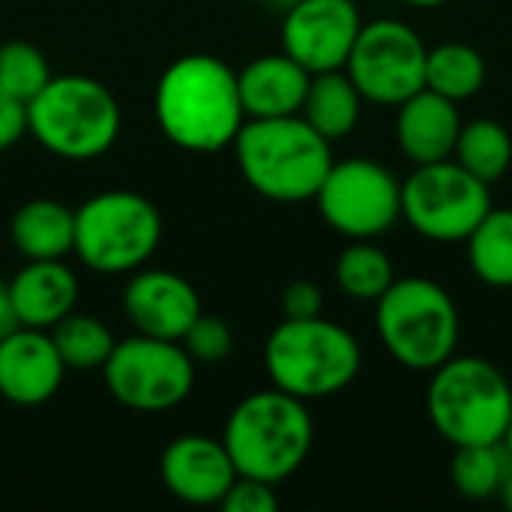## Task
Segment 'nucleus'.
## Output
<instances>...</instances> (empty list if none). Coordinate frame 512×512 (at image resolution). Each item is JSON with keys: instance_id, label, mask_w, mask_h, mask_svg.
Instances as JSON below:
<instances>
[{"instance_id": "nucleus-1", "label": "nucleus", "mask_w": 512, "mask_h": 512, "mask_svg": "<svg viewBox=\"0 0 512 512\" xmlns=\"http://www.w3.org/2000/svg\"><path fill=\"white\" fill-rule=\"evenodd\" d=\"M153 114L174 147L189 153L225 150L246 123L237 72L213 54H183L159 75Z\"/></svg>"}, {"instance_id": "nucleus-2", "label": "nucleus", "mask_w": 512, "mask_h": 512, "mask_svg": "<svg viewBox=\"0 0 512 512\" xmlns=\"http://www.w3.org/2000/svg\"><path fill=\"white\" fill-rule=\"evenodd\" d=\"M231 147L243 180L276 204L312 201L336 162L330 141L300 114L249 117Z\"/></svg>"}, {"instance_id": "nucleus-3", "label": "nucleus", "mask_w": 512, "mask_h": 512, "mask_svg": "<svg viewBox=\"0 0 512 512\" xmlns=\"http://www.w3.org/2000/svg\"><path fill=\"white\" fill-rule=\"evenodd\" d=\"M306 405L309 402L270 387L246 396L228 414L222 444L240 477L279 486L303 468L315 441Z\"/></svg>"}, {"instance_id": "nucleus-4", "label": "nucleus", "mask_w": 512, "mask_h": 512, "mask_svg": "<svg viewBox=\"0 0 512 512\" xmlns=\"http://www.w3.org/2000/svg\"><path fill=\"white\" fill-rule=\"evenodd\" d=\"M264 366L276 390L303 402L330 399L354 384L363 351L342 324L318 318H285L264 345Z\"/></svg>"}, {"instance_id": "nucleus-5", "label": "nucleus", "mask_w": 512, "mask_h": 512, "mask_svg": "<svg viewBox=\"0 0 512 512\" xmlns=\"http://www.w3.org/2000/svg\"><path fill=\"white\" fill-rule=\"evenodd\" d=\"M27 132L60 159L90 162L120 138V105L90 75H51L27 102Z\"/></svg>"}, {"instance_id": "nucleus-6", "label": "nucleus", "mask_w": 512, "mask_h": 512, "mask_svg": "<svg viewBox=\"0 0 512 512\" xmlns=\"http://www.w3.org/2000/svg\"><path fill=\"white\" fill-rule=\"evenodd\" d=\"M384 351L411 372H432L456 354L459 309L450 291L426 276H402L375 300Z\"/></svg>"}, {"instance_id": "nucleus-7", "label": "nucleus", "mask_w": 512, "mask_h": 512, "mask_svg": "<svg viewBox=\"0 0 512 512\" xmlns=\"http://www.w3.org/2000/svg\"><path fill=\"white\" fill-rule=\"evenodd\" d=\"M426 411L435 432L453 447L498 444L512 417V387L492 360L453 354L432 369Z\"/></svg>"}, {"instance_id": "nucleus-8", "label": "nucleus", "mask_w": 512, "mask_h": 512, "mask_svg": "<svg viewBox=\"0 0 512 512\" xmlns=\"http://www.w3.org/2000/svg\"><path fill=\"white\" fill-rule=\"evenodd\" d=\"M159 243L162 213L141 192L108 189L75 210L72 255L93 273H135L156 255Z\"/></svg>"}, {"instance_id": "nucleus-9", "label": "nucleus", "mask_w": 512, "mask_h": 512, "mask_svg": "<svg viewBox=\"0 0 512 512\" xmlns=\"http://www.w3.org/2000/svg\"><path fill=\"white\" fill-rule=\"evenodd\" d=\"M492 207V186L453 156L417 165L402 180V219L432 243H465Z\"/></svg>"}, {"instance_id": "nucleus-10", "label": "nucleus", "mask_w": 512, "mask_h": 512, "mask_svg": "<svg viewBox=\"0 0 512 512\" xmlns=\"http://www.w3.org/2000/svg\"><path fill=\"white\" fill-rule=\"evenodd\" d=\"M195 360L174 339L135 333L114 345L102 366L114 402L141 414H162L189 399L195 390Z\"/></svg>"}, {"instance_id": "nucleus-11", "label": "nucleus", "mask_w": 512, "mask_h": 512, "mask_svg": "<svg viewBox=\"0 0 512 512\" xmlns=\"http://www.w3.org/2000/svg\"><path fill=\"white\" fill-rule=\"evenodd\" d=\"M426 54L429 45L411 24L378 18L360 27L345 72L366 102L396 108L426 87Z\"/></svg>"}, {"instance_id": "nucleus-12", "label": "nucleus", "mask_w": 512, "mask_h": 512, "mask_svg": "<svg viewBox=\"0 0 512 512\" xmlns=\"http://www.w3.org/2000/svg\"><path fill=\"white\" fill-rule=\"evenodd\" d=\"M312 201L321 219L348 240H375L402 219V183L375 159L333 162Z\"/></svg>"}, {"instance_id": "nucleus-13", "label": "nucleus", "mask_w": 512, "mask_h": 512, "mask_svg": "<svg viewBox=\"0 0 512 512\" xmlns=\"http://www.w3.org/2000/svg\"><path fill=\"white\" fill-rule=\"evenodd\" d=\"M363 27L354 0H297L282 12V51L303 69H345Z\"/></svg>"}, {"instance_id": "nucleus-14", "label": "nucleus", "mask_w": 512, "mask_h": 512, "mask_svg": "<svg viewBox=\"0 0 512 512\" xmlns=\"http://www.w3.org/2000/svg\"><path fill=\"white\" fill-rule=\"evenodd\" d=\"M123 312L135 333L180 342L204 309L189 279L174 270L141 267L123 288Z\"/></svg>"}, {"instance_id": "nucleus-15", "label": "nucleus", "mask_w": 512, "mask_h": 512, "mask_svg": "<svg viewBox=\"0 0 512 512\" xmlns=\"http://www.w3.org/2000/svg\"><path fill=\"white\" fill-rule=\"evenodd\" d=\"M162 486L189 507H219L237 468L222 444L210 435H180L174 438L159 459Z\"/></svg>"}, {"instance_id": "nucleus-16", "label": "nucleus", "mask_w": 512, "mask_h": 512, "mask_svg": "<svg viewBox=\"0 0 512 512\" xmlns=\"http://www.w3.org/2000/svg\"><path fill=\"white\" fill-rule=\"evenodd\" d=\"M66 363L48 330L15 327L0 339V396L18 408H36L57 396Z\"/></svg>"}, {"instance_id": "nucleus-17", "label": "nucleus", "mask_w": 512, "mask_h": 512, "mask_svg": "<svg viewBox=\"0 0 512 512\" xmlns=\"http://www.w3.org/2000/svg\"><path fill=\"white\" fill-rule=\"evenodd\" d=\"M459 102L423 87L396 105V141L414 165H429L453 156L462 129Z\"/></svg>"}, {"instance_id": "nucleus-18", "label": "nucleus", "mask_w": 512, "mask_h": 512, "mask_svg": "<svg viewBox=\"0 0 512 512\" xmlns=\"http://www.w3.org/2000/svg\"><path fill=\"white\" fill-rule=\"evenodd\" d=\"M18 327L51 330L78 303V276L60 261H27L9 282Z\"/></svg>"}, {"instance_id": "nucleus-19", "label": "nucleus", "mask_w": 512, "mask_h": 512, "mask_svg": "<svg viewBox=\"0 0 512 512\" xmlns=\"http://www.w3.org/2000/svg\"><path fill=\"white\" fill-rule=\"evenodd\" d=\"M312 72L291 54H261L237 72L240 102L249 117H288L300 114Z\"/></svg>"}, {"instance_id": "nucleus-20", "label": "nucleus", "mask_w": 512, "mask_h": 512, "mask_svg": "<svg viewBox=\"0 0 512 512\" xmlns=\"http://www.w3.org/2000/svg\"><path fill=\"white\" fill-rule=\"evenodd\" d=\"M9 237L24 261H60L75 246V210L57 198H33L15 210Z\"/></svg>"}, {"instance_id": "nucleus-21", "label": "nucleus", "mask_w": 512, "mask_h": 512, "mask_svg": "<svg viewBox=\"0 0 512 512\" xmlns=\"http://www.w3.org/2000/svg\"><path fill=\"white\" fill-rule=\"evenodd\" d=\"M363 102L366 99L360 96L357 84L348 78L345 69L315 72L309 78V90H306L300 117L333 144L357 129Z\"/></svg>"}, {"instance_id": "nucleus-22", "label": "nucleus", "mask_w": 512, "mask_h": 512, "mask_svg": "<svg viewBox=\"0 0 512 512\" xmlns=\"http://www.w3.org/2000/svg\"><path fill=\"white\" fill-rule=\"evenodd\" d=\"M486 75V57L468 42H444L426 54V87L453 102L474 99L483 90Z\"/></svg>"}, {"instance_id": "nucleus-23", "label": "nucleus", "mask_w": 512, "mask_h": 512, "mask_svg": "<svg viewBox=\"0 0 512 512\" xmlns=\"http://www.w3.org/2000/svg\"><path fill=\"white\" fill-rule=\"evenodd\" d=\"M468 264L489 288H512V210L492 207L465 237Z\"/></svg>"}, {"instance_id": "nucleus-24", "label": "nucleus", "mask_w": 512, "mask_h": 512, "mask_svg": "<svg viewBox=\"0 0 512 512\" xmlns=\"http://www.w3.org/2000/svg\"><path fill=\"white\" fill-rule=\"evenodd\" d=\"M453 159L468 168L474 177L486 180L489 186L498 183L512 165V135L510 129L492 117H477L462 123Z\"/></svg>"}, {"instance_id": "nucleus-25", "label": "nucleus", "mask_w": 512, "mask_h": 512, "mask_svg": "<svg viewBox=\"0 0 512 512\" xmlns=\"http://www.w3.org/2000/svg\"><path fill=\"white\" fill-rule=\"evenodd\" d=\"M333 273L339 291L357 303H375L396 282L393 261L375 240H351L339 252Z\"/></svg>"}, {"instance_id": "nucleus-26", "label": "nucleus", "mask_w": 512, "mask_h": 512, "mask_svg": "<svg viewBox=\"0 0 512 512\" xmlns=\"http://www.w3.org/2000/svg\"><path fill=\"white\" fill-rule=\"evenodd\" d=\"M512 471V456L507 447L498 444H471L456 447L450 477L462 498L468 501H489L501 495V486Z\"/></svg>"}, {"instance_id": "nucleus-27", "label": "nucleus", "mask_w": 512, "mask_h": 512, "mask_svg": "<svg viewBox=\"0 0 512 512\" xmlns=\"http://www.w3.org/2000/svg\"><path fill=\"white\" fill-rule=\"evenodd\" d=\"M48 333H51L66 369H72V372L102 369L105 360L111 357L114 345H117L111 327L102 318L81 315V312H69Z\"/></svg>"}, {"instance_id": "nucleus-28", "label": "nucleus", "mask_w": 512, "mask_h": 512, "mask_svg": "<svg viewBox=\"0 0 512 512\" xmlns=\"http://www.w3.org/2000/svg\"><path fill=\"white\" fill-rule=\"evenodd\" d=\"M48 81H51V66L36 45L24 39H12L0 45V93L27 105Z\"/></svg>"}, {"instance_id": "nucleus-29", "label": "nucleus", "mask_w": 512, "mask_h": 512, "mask_svg": "<svg viewBox=\"0 0 512 512\" xmlns=\"http://www.w3.org/2000/svg\"><path fill=\"white\" fill-rule=\"evenodd\" d=\"M180 342L195 363L213 366V363H222L234 351V330L228 327L225 318L201 312Z\"/></svg>"}, {"instance_id": "nucleus-30", "label": "nucleus", "mask_w": 512, "mask_h": 512, "mask_svg": "<svg viewBox=\"0 0 512 512\" xmlns=\"http://www.w3.org/2000/svg\"><path fill=\"white\" fill-rule=\"evenodd\" d=\"M219 507L225 512H276L279 510L276 486L237 474V480L231 483V489L225 492Z\"/></svg>"}, {"instance_id": "nucleus-31", "label": "nucleus", "mask_w": 512, "mask_h": 512, "mask_svg": "<svg viewBox=\"0 0 512 512\" xmlns=\"http://www.w3.org/2000/svg\"><path fill=\"white\" fill-rule=\"evenodd\" d=\"M282 315L303 321V318H318L324 315V294L315 282L297 279L282 291Z\"/></svg>"}, {"instance_id": "nucleus-32", "label": "nucleus", "mask_w": 512, "mask_h": 512, "mask_svg": "<svg viewBox=\"0 0 512 512\" xmlns=\"http://www.w3.org/2000/svg\"><path fill=\"white\" fill-rule=\"evenodd\" d=\"M27 132V105L0 93V153L15 147Z\"/></svg>"}, {"instance_id": "nucleus-33", "label": "nucleus", "mask_w": 512, "mask_h": 512, "mask_svg": "<svg viewBox=\"0 0 512 512\" xmlns=\"http://www.w3.org/2000/svg\"><path fill=\"white\" fill-rule=\"evenodd\" d=\"M18 327V318H15V309H12V297H9V285L0 282V339L6 333H12Z\"/></svg>"}, {"instance_id": "nucleus-34", "label": "nucleus", "mask_w": 512, "mask_h": 512, "mask_svg": "<svg viewBox=\"0 0 512 512\" xmlns=\"http://www.w3.org/2000/svg\"><path fill=\"white\" fill-rule=\"evenodd\" d=\"M501 501H504V507L512 510V471L507 474V480H504V486H501V495H498Z\"/></svg>"}, {"instance_id": "nucleus-35", "label": "nucleus", "mask_w": 512, "mask_h": 512, "mask_svg": "<svg viewBox=\"0 0 512 512\" xmlns=\"http://www.w3.org/2000/svg\"><path fill=\"white\" fill-rule=\"evenodd\" d=\"M405 3L420 6V9H435V6H444V3H450V0H405Z\"/></svg>"}, {"instance_id": "nucleus-36", "label": "nucleus", "mask_w": 512, "mask_h": 512, "mask_svg": "<svg viewBox=\"0 0 512 512\" xmlns=\"http://www.w3.org/2000/svg\"><path fill=\"white\" fill-rule=\"evenodd\" d=\"M501 444L507 447V453L512 456V417H510V423H507V432H504V438H501Z\"/></svg>"}]
</instances>
